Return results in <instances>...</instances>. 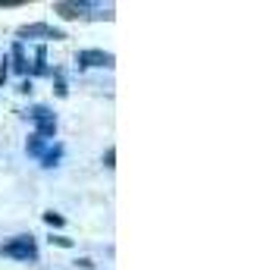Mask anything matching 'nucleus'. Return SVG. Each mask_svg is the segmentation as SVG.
<instances>
[{"label": "nucleus", "instance_id": "obj_1", "mask_svg": "<svg viewBox=\"0 0 279 270\" xmlns=\"http://www.w3.org/2000/svg\"><path fill=\"white\" fill-rule=\"evenodd\" d=\"M0 251H4L7 258H16V261H35V258H38V248H35L32 236H19V239H13V242H7Z\"/></svg>", "mask_w": 279, "mask_h": 270}, {"label": "nucleus", "instance_id": "obj_3", "mask_svg": "<svg viewBox=\"0 0 279 270\" xmlns=\"http://www.w3.org/2000/svg\"><path fill=\"white\" fill-rule=\"evenodd\" d=\"M22 38H28V35H47V38H63V32L60 28H47V25H25L19 28Z\"/></svg>", "mask_w": 279, "mask_h": 270}, {"label": "nucleus", "instance_id": "obj_4", "mask_svg": "<svg viewBox=\"0 0 279 270\" xmlns=\"http://www.w3.org/2000/svg\"><path fill=\"white\" fill-rule=\"evenodd\" d=\"M32 119L38 123V126H41V123H53V113L47 110V107H35V110H32Z\"/></svg>", "mask_w": 279, "mask_h": 270}, {"label": "nucleus", "instance_id": "obj_6", "mask_svg": "<svg viewBox=\"0 0 279 270\" xmlns=\"http://www.w3.org/2000/svg\"><path fill=\"white\" fill-rule=\"evenodd\" d=\"M41 151H44V145H41V138L35 135V138L28 141V154H41Z\"/></svg>", "mask_w": 279, "mask_h": 270}, {"label": "nucleus", "instance_id": "obj_7", "mask_svg": "<svg viewBox=\"0 0 279 270\" xmlns=\"http://www.w3.org/2000/svg\"><path fill=\"white\" fill-rule=\"evenodd\" d=\"M44 220H47L50 226H63V217H60V214H53V211H50V214H44Z\"/></svg>", "mask_w": 279, "mask_h": 270}, {"label": "nucleus", "instance_id": "obj_5", "mask_svg": "<svg viewBox=\"0 0 279 270\" xmlns=\"http://www.w3.org/2000/svg\"><path fill=\"white\" fill-rule=\"evenodd\" d=\"M60 154H63V148H53V151H47V154H44V167H53V164L60 160Z\"/></svg>", "mask_w": 279, "mask_h": 270}, {"label": "nucleus", "instance_id": "obj_2", "mask_svg": "<svg viewBox=\"0 0 279 270\" xmlns=\"http://www.w3.org/2000/svg\"><path fill=\"white\" fill-rule=\"evenodd\" d=\"M79 63L82 66H113V57L104 50H82L79 53Z\"/></svg>", "mask_w": 279, "mask_h": 270}, {"label": "nucleus", "instance_id": "obj_8", "mask_svg": "<svg viewBox=\"0 0 279 270\" xmlns=\"http://www.w3.org/2000/svg\"><path fill=\"white\" fill-rule=\"evenodd\" d=\"M50 242H57L60 248H69V245H72V242H69V239H63V236H57V239H50Z\"/></svg>", "mask_w": 279, "mask_h": 270}]
</instances>
